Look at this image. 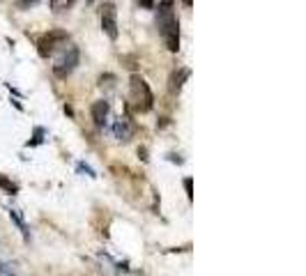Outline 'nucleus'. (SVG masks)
<instances>
[{"instance_id":"nucleus-11","label":"nucleus","mask_w":306,"mask_h":276,"mask_svg":"<svg viewBox=\"0 0 306 276\" xmlns=\"http://www.w3.org/2000/svg\"><path fill=\"white\" fill-rule=\"evenodd\" d=\"M157 2H159V0H138V5L145 7V9H152V7H157Z\"/></svg>"},{"instance_id":"nucleus-13","label":"nucleus","mask_w":306,"mask_h":276,"mask_svg":"<svg viewBox=\"0 0 306 276\" xmlns=\"http://www.w3.org/2000/svg\"><path fill=\"white\" fill-rule=\"evenodd\" d=\"M184 189H186V194H189V198H191V180H184Z\"/></svg>"},{"instance_id":"nucleus-14","label":"nucleus","mask_w":306,"mask_h":276,"mask_svg":"<svg viewBox=\"0 0 306 276\" xmlns=\"http://www.w3.org/2000/svg\"><path fill=\"white\" fill-rule=\"evenodd\" d=\"M182 2H184V5H189V7H191V2H193V0H182Z\"/></svg>"},{"instance_id":"nucleus-7","label":"nucleus","mask_w":306,"mask_h":276,"mask_svg":"<svg viewBox=\"0 0 306 276\" xmlns=\"http://www.w3.org/2000/svg\"><path fill=\"white\" fill-rule=\"evenodd\" d=\"M115 136L120 138V141H129L131 138V124L127 118H120V120L115 122Z\"/></svg>"},{"instance_id":"nucleus-5","label":"nucleus","mask_w":306,"mask_h":276,"mask_svg":"<svg viewBox=\"0 0 306 276\" xmlns=\"http://www.w3.org/2000/svg\"><path fill=\"white\" fill-rule=\"evenodd\" d=\"M99 21H101V30H104L111 39H118V9H115L113 2H104V5H101Z\"/></svg>"},{"instance_id":"nucleus-1","label":"nucleus","mask_w":306,"mask_h":276,"mask_svg":"<svg viewBox=\"0 0 306 276\" xmlns=\"http://www.w3.org/2000/svg\"><path fill=\"white\" fill-rule=\"evenodd\" d=\"M157 30L171 53L180 51V21L175 16V0H161L157 5Z\"/></svg>"},{"instance_id":"nucleus-2","label":"nucleus","mask_w":306,"mask_h":276,"mask_svg":"<svg viewBox=\"0 0 306 276\" xmlns=\"http://www.w3.org/2000/svg\"><path fill=\"white\" fill-rule=\"evenodd\" d=\"M129 101H131V108L136 113H147L152 108V90L145 83V79L138 74H131V79H129Z\"/></svg>"},{"instance_id":"nucleus-12","label":"nucleus","mask_w":306,"mask_h":276,"mask_svg":"<svg viewBox=\"0 0 306 276\" xmlns=\"http://www.w3.org/2000/svg\"><path fill=\"white\" fill-rule=\"evenodd\" d=\"M40 0H19V7L21 9H28V7H33V5H37Z\"/></svg>"},{"instance_id":"nucleus-3","label":"nucleus","mask_w":306,"mask_h":276,"mask_svg":"<svg viewBox=\"0 0 306 276\" xmlns=\"http://www.w3.org/2000/svg\"><path fill=\"white\" fill-rule=\"evenodd\" d=\"M67 41H69V35L65 30H51L37 41V53L42 58H48V55H53L55 51L60 46H67Z\"/></svg>"},{"instance_id":"nucleus-8","label":"nucleus","mask_w":306,"mask_h":276,"mask_svg":"<svg viewBox=\"0 0 306 276\" xmlns=\"http://www.w3.org/2000/svg\"><path fill=\"white\" fill-rule=\"evenodd\" d=\"M186 76H189L186 69H180V74H173V79H171V90H173V92H180L182 81H184Z\"/></svg>"},{"instance_id":"nucleus-9","label":"nucleus","mask_w":306,"mask_h":276,"mask_svg":"<svg viewBox=\"0 0 306 276\" xmlns=\"http://www.w3.org/2000/svg\"><path fill=\"white\" fill-rule=\"evenodd\" d=\"M74 2H76V0H51V9L60 14V12H67Z\"/></svg>"},{"instance_id":"nucleus-10","label":"nucleus","mask_w":306,"mask_h":276,"mask_svg":"<svg viewBox=\"0 0 306 276\" xmlns=\"http://www.w3.org/2000/svg\"><path fill=\"white\" fill-rule=\"evenodd\" d=\"M0 187L5 189L7 194H16V184L9 182V180H5V177H0Z\"/></svg>"},{"instance_id":"nucleus-6","label":"nucleus","mask_w":306,"mask_h":276,"mask_svg":"<svg viewBox=\"0 0 306 276\" xmlns=\"http://www.w3.org/2000/svg\"><path fill=\"white\" fill-rule=\"evenodd\" d=\"M106 115H108V101L99 99L92 104V120L97 127H104V122H106Z\"/></svg>"},{"instance_id":"nucleus-4","label":"nucleus","mask_w":306,"mask_h":276,"mask_svg":"<svg viewBox=\"0 0 306 276\" xmlns=\"http://www.w3.org/2000/svg\"><path fill=\"white\" fill-rule=\"evenodd\" d=\"M76 65H79V48H76V46H67L65 53L55 60L53 74L58 76V79H67V76L76 69Z\"/></svg>"}]
</instances>
